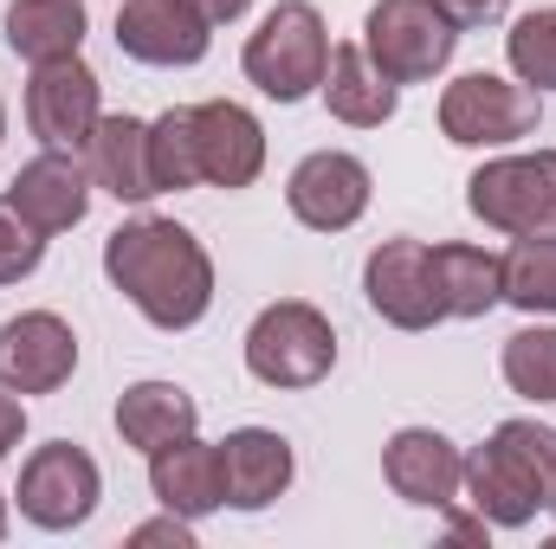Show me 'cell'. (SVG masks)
<instances>
[{
	"mask_svg": "<svg viewBox=\"0 0 556 549\" xmlns=\"http://www.w3.org/2000/svg\"><path fill=\"white\" fill-rule=\"evenodd\" d=\"M20 433H26V408H20V395H13V388H0V459L20 446Z\"/></svg>",
	"mask_w": 556,
	"mask_h": 549,
	"instance_id": "4dcf8cb0",
	"label": "cell"
},
{
	"mask_svg": "<svg viewBox=\"0 0 556 549\" xmlns=\"http://www.w3.org/2000/svg\"><path fill=\"white\" fill-rule=\"evenodd\" d=\"M363 291H369V310L395 330H433L446 323V304L433 291V253L420 240H382L363 266Z\"/></svg>",
	"mask_w": 556,
	"mask_h": 549,
	"instance_id": "8fae6325",
	"label": "cell"
},
{
	"mask_svg": "<svg viewBox=\"0 0 556 549\" xmlns=\"http://www.w3.org/2000/svg\"><path fill=\"white\" fill-rule=\"evenodd\" d=\"M104 278L137 304L155 330H194L214 304V259L207 246L162 214L124 220L104 240Z\"/></svg>",
	"mask_w": 556,
	"mask_h": 549,
	"instance_id": "6da1fadb",
	"label": "cell"
},
{
	"mask_svg": "<svg viewBox=\"0 0 556 549\" xmlns=\"http://www.w3.org/2000/svg\"><path fill=\"white\" fill-rule=\"evenodd\" d=\"M78 369V336L59 310H20L0 323V388L13 395H52Z\"/></svg>",
	"mask_w": 556,
	"mask_h": 549,
	"instance_id": "30bf717a",
	"label": "cell"
},
{
	"mask_svg": "<svg viewBox=\"0 0 556 549\" xmlns=\"http://www.w3.org/2000/svg\"><path fill=\"white\" fill-rule=\"evenodd\" d=\"M317 91H324L330 117L350 124V130H382L395 117V104H402V85H389L369 65L363 46H330V65H324V85Z\"/></svg>",
	"mask_w": 556,
	"mask_h": 549,
	"instance_id": "d6986e66",
	"label": "cell"
},
{
	"mask_svg": "<svg viewBox=\"0 0 556 549\" xmlns=\"http://www.w3.org/2000/svg\"><path fill=\"white\" fill-rule=\"evenodd\" d=\"M194 155H201V181L207 188H253L260 168H266V130L247 104L233 98H214V104H194Z\"/></svg>",
	"mask_w": 556,
	"mask_h": 549,
	"instance_id": "9a60e30c",
	"label": "cell"
},
{
	"mask_svg": "<svg viewBox=\"0 0 556 549\" xmlns=\"http://www.w3.org/2000/svg\"><path fill=\"white\" fill-rule=\"evenodd\" d=\"M505 304L556 317V233H518L505 253Z\"/></svg>",
	"mask_w": 556,
	"mask_h": 549,
	"instance_id": "cb8c5ba5",
	"label": "cell"
},
{
	"mask_svg": "<svg viewBox=\"0 0 556 549\" xmlns=\"http://www.w3.org/2000/svg\"><path fill=\"white\" fill-rule=\"evenodd\" d=\"M85 0H13L0 33H7V52L26 59V65H46V59H72L85 46Z\"/></svg>",
	"mask_w": 556,
	"mask_h": 549,
	"instance_id": "44dd1931",
	"label": "cell"
},
{
	"mask_svg": "<svg viewBox=\"0 0 556 549\" xmlns=\"http://www.w3.org/2000/svg\"><path fill=\"white\" fill-rule=\"evenodd\" d=\"M194 426H201V408H194V395L175 388V382H130V388L117 395V433H124V446H137V452H162V446L188 439Z\"/></svg>",
	"mask_w": 556,
	"mask_h": 549,
	"instance_id": "ffe728a7",
	"label": "cell"
},
{
	"mask_svg": "<svg viewBox=\"0 0 556 549\" xmlns=\"http://www.w3.org/2000/svg\"><path fill=\"white\" fill-rule=\"evenodd\" d=\"M220 465H227V505L233 511H266L291 491V439L273 426H233L220 439Z\"/></svg>",
	"mask_w": 556,
	"mask_h": 549,
	"instance_id": "ac0fdd59",
	"label": "cell"
},
{
	"mask_svg": "<svg viewBox=\"0 0 556 549\" xmlns=\"http://www.w3.org/2000/svg\"><path fill=\"white\" fill-rule=\"evenodd\" d=\"M466 207L498 233H556V149L498 155L466 181Z\"/></svg>",
	"mask_w": 556,
	"mask_h": 549,
	"instance_id": "8992f818",
	"label": "cell"
},
{
	"mask_svg": "<svg viewBox=\"0 0 556 549\" xmlns=\"http://www.w3.org/2000/svg\"><path fill=\"white\" fill-rule=\"evenodd\" d=\"M130 544H175V549H194V524L168 511V518H155V524H137V531H130Z\"/></svg>",
	"mask_w": 556,
	"mask_h": 549,
	"instance_id": "f546056e",
	"label": "cell"
},
{
	"mask_svg": "<svg viewBox=\"0 0 556 549\" xmlns=\"http://www.w3.org/2000/svg\"><path fill=\"white\" fill-rule=\"evenodd\" d=\"M285 207L298 227L311 233H350L369 214V168L350 149H317L291 168L285 181Z\"/></svg>",
	"mask_w": 556,
	"mask_h": 549,
	"instance_id": "9c48e42d",
	"label": "cell"
},
{
	"mask_svg": "<svg viewBox=\"0 0 556 549\" xmlns=\"http://www.w3.org/2000/svg\"><path fill=\"white\" fill-rule=\"evenodd\" d=\"M247 78L273 98V104H298L324 85V65H330V33H324V13L311 0H278L273 13L260 20V33L247 39L240 52Z\"/></svg>",
	"mask_w": 556,
	"mask_h": 549,
	"instance_id": "3957f363",
	"label": "cell"
},
{
	"mask_svg": "<svg viewBox=\"0 0 556 549\" xmlns=\"http://www.w3.org/2000/svg\"><path fill=\"white\" fill-rule=\"evenodd\" d=\"M505 59H511V78H518V85L556 91V7L525 13V20L505 33Z\"/></svg>",
	"mask_w": 556,
	"mask_h": 549,
	"instance_id": "83f0119b",
	"label": "cell"
},
{
	"mask_svg": "<svg viewBox=\"0 0 556 549\" xmlns=\"http://www.w3.org/2000/svg\"><path fill=\"white\" fill-rule=\"evenodd\" d=\"M433 253V291L446 304V317H485L492 304H505V259L466 240L427 246Z\"/></svg>",
	"mask_w": 556,
	"mask_h": 549,
	"instance_id": "603a6c76",
	"label": "cell"
},
{
	"mask_svg": "<svg viewBox=\"0 0 556 549\" xmlns=\"http://www.w3.org/2000/svg\"><path fill=\"white\" fill-rule=\"evenodd\" d=\"M459 491H466V505L492 524V531H525L544 505H538V491L518 478V465L485 439V446H472L466 452V478H459Z\"/></svg>",
	"mask_w": 556,
	"mask_h": 549,
	"instance_id": "7402d4cb",
	"label": "cell"
},
{
	"mask_svg": "<svg viewBox=\"0 0 556 549\" xmlns=\"http://www.w3.org/2000/svg\"><path fill=\"white\" fill-rule=\"evenodd\" d=\"M85 168H91V188H104L111 201H155L162 181H155V162H149V124L130 111H111L98 117V130L85 137Z\"/></svg>",
	"mask_w": 556,
	"mask_h": 549,
	"instance_id": "e0dca14e",
	"label": "cell"
},
{
	"mask_svg": "<svg viewBox=\"0 0 556 549\" xmlns=\"http://www.w3.org/2000/svg\"><path fill=\"white\" fill-rule=\"evenodd\" d=\"M194 7L207 13V26H227V20H240V13H247L253 0H194Z\"/></svg>",
	"mask_w": 556,
	"mask_h": 549,
	"instance_id": "d6a6232c",
	"label": "cell"
},
{
	"mask_svg": "<svg viewBox=\"0 0 556 549\" xmlns=\"http://www.w3.org/2000/svg\"><path fill=\"white\" fill-rule=\"evenodd\" d=\"M0 537H7V491H0Z\"/></svg>",
	"mask_w": 556,
	"mask_h": 549,
	"instance_id": "836d02e7",
	"label": "cell"
},
{
	"mask_svg": "<svg viewBox=\"0 0 556 549\" xmlns=\"http://www.w3.org/2000/svg\"><path fill=\"white\" fill-rule=\"evenodd\" d=\"M337 369V330L317 304L278 297L247 330V375L266 388H317Z\"/></svg>",
	"mask_w": 556,
	"mask_h": 549,
	"instance_id": "7a4b0ae2",
	"label": "cell"
},
{
	"mask_svg": "<svg viewBox=\"0 0 556 549\" xmlns=\"http://www.w3.org/2000/svg\"><path fill=\"white\" fill-rule=\"evenodd\" d=\"M440 7L453 13V26H485V20L505 13V0H440Z\"/></svg>",
	"mask_w": 556,
	"mask_h": 549,
	"instance_id": "1f68e13d",
	"label": "cell"
},
{
	"mask_svg": "<svg viewBox=\"0 0 556 549\" xmlns=\"http://www.w3.org/2000/svg\"><path fill=\"white\" fill-rule=\"evenodd\" d=\"M382 478L395 498H408L420 511H453L459 505V478H466V452L433 433V426H402L382 446Z\"/></svg>",
	"mask_w": 556,
	"mask_h": 549,
	"instance_id": "4fadbf2b",
	"label": "cell"
},
{
	"mask_svg": "<svg viewBox=\"0 0 556 549\" xmlns=\"http://www.w3.org/2000/svg\"><path fill=\"white\" fill-rule=\"evenodd\" d=\"M149 491H155L162 511H175V518H188V524L227 511V465H220V446H207V439L188 433V439L149 452Z\"/></svg>",
	"mask_w": 556,
	"mask_h": 549,
	"instance_id": "2e32d148",
	"label": "cell"
},
{
	"mask_svg": "<svg viewBox=\"0 0 556 549\" xmlns=\"http://www.w3.org/2000/svg\"><path fill=\"white\" fill-rule=\"evenodd\" d=\"M538 130V91L498 72H466L440 91V137L459 149H505Z\"/></svg>",
	"mask_w": 556,
	"mask_h": 549,
	"instance_id": "5b68a950",
	"label": "cell"
},
{
	"mask_svg": "<svg viewBox=\"0 0 556 549\" xmlns=\"http://www.w3.org/2000/svg\"><path fill=\"white\" fill-rule=\"evenodd\" d=\"M363 52L389 85H427L453 65L459 26L440 0H376L363 20Z\"/></svg>",
	"mask_w": 556,
	"mask_h": 549,
	"instance_id": "277c9868",
	"label": "cell"
},
{
	"mask_svg": "<svg viewBox=\"0 0 556 549\" xmlns=\"http://www.w3.org/2000/svg\"><path fill=\"white\" fill-rule=\"evenodd\" d=\"M104 104H98V72L72 52V59H46L26 78V130L46 149H85V137L98 130Z\"/></svg>",
	"mask_w": 556,
	"mask_h": 549,
	"instance_id": "ba28073f",
	"label": "cell"
},
{
	"mask_svg": "<svg viewBox=\"0 0 556 549\" xmlns=\"http://www.w3.org/2000/svg\"><path fill=\"white\" fill-rule=\"evenodd\" d=\"M7 201H13V214H20L26 227H39L46 240H52V233H72V227L85 220V207H91V168H85L72 149H46V155H33V162L7 181Z\"/></svg>",
	"mask_w": 556,
	"mask_h": 549,
	"instance_id": "5bb4252c",
	"label": "cell"
},
{
	"mask_svg": "<svg viewBox=\"0 0 556 549\" xmlns=\"http://www.w3.org/2000/svg\"><path fill=\"white\" fill-rule=\"evenodd\" d=\"M511 395L525 401H556V330L551 323H531L518 336H505V356H498Z\"/></svg>",
	"mask_w": 556,
	"mask_h": 549,
	"instance_id": "4316f807",
	"label": "cell"
},
{
	"mask_svg": "<svg viewBox=\"0 0 556 549\" xmlns=\"http://www.w3.org/2000/svg\"><path fill=\"white\" fill-rule=\"evenodd\" d=\"M149 162H155V181L162 194H181V188H201V155H194V104H175L149 124Z\"/></svg>",
	"mask_w": 556,
	"mask_h": 549,
	"instance_id": "d4e9b609",
	"label": "cell"
},
{
	"mask_svg": "<svg viewBox=\"0 0 556 549\" xmlns=\"http://www.w3.org/2000/svg\"><path fill=\"white\" fill-rule=\"evenodd\" d=\"M13 498H20V518L39 524V531H78V524H91V511L104 498V472H98V459L85 446L52 439L20 465Z\"/></svg>",
	"mask_w": 556,
	"mask_h": 549,
	"instance_id": "52a82bcc",
	"label": "cell"
},
{
	"mask_svg": "<svg viewBox=\"0 0 556 549\" xmlns=\"http://www.w3.org/2000/svg\"><path fill=\"white\" fill-rule=\"evenodd\" d=\"M39 259H46V233H39V227H26V220L13 214V201L0 194V284L33 278V272H39Z\"/></svg>",
	"mask_w": 556,
	"mask_h": 549,
	"instance_id": "f1b7e54d",
	"label": "cell"
},
{
	"mask_svg": "<svg viewBox=\"0 0 556 549\" xmlns=\"http://www.w3.org/2000/svg\"><path fill=\"white\" fill-rule=\"evenodd\" d=\"M492 446L518 465V478L538 491V505L556 511V426H544V420H505L492 433Z\"/></svg>",
	"mask_w": 556,
	"mask_h": 549,
	"instance_id": "484cf974",
	"label": "cell"
},
{
	"mask_svg": "<svg viewBox=\"0 0 556 549\" xmlns=\"http://www.w3.org/2000/svg\"><path fill=\"white\" fill-rule=\"evenodd\" d=\"M214 46V26L194 0H124L117 7V52H130L137 65H201Z\"/></svg>",
	"mask_w": 556,
	"mask_h": 549,
	"instance_id": "7c38bea8",
	"label": "cell"
},
{
	"mask_svg": "<svg viewBox=\"0 0 556 549\" xmlns=\"http://www.w3.org/2000/svg\"><path fill=\"white\" fill-rule=\"evenodd\" d=\"M0 137H7V104H0Z\"/></svg>",
	"mask_w": 556,
	"mask_h": 549,
	"instance_id": "e575fe53",
	"label": "cell"
}]
</instances>
